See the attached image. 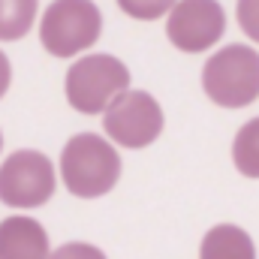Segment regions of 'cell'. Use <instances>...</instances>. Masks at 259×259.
Here are the masks:
<instances>
[{
  "mask_svg": "<svg viewBox=\"0 0 259 259\" xmlns=\"http://www.w3.org/2000/svg\"><path fill=\"white\" fill-rule=\"evenodd\" d=\"M103 33V12L94 0H52L39 18V42L52 58H75Z\"/></svg>",
  "mask_w": 259,
  "mask_h": 259,
  "instance_id": "277c9868",
  "label": "cell"
},
{
  "mask_svg": "<svg viewBox=\"0 0 259 259\" xmlns=\"http://www.w3.org/2000/svg\"><path fill=\"white\" fill-rule=\"evenodd\" d=\"M226 33V12L217 0H178L166 18L169 42L184 55L214 49Z\"/></svg>",
  "mask_w": 259,
  "mask_h": 259,
  "instance_id": "52a82bcc",
  "label": "cell"
},
{
  "mask_svg": "<svg viewBox=\"0 0 259 259\" xmlns=\"http://www.w3.org/2000/svg\"><path fill=\"white\" fill-rule=\"evenodd\" d=\"M178 0H118L121 12H127L136 21H157L163 15H169V9Z\"/></svg>",
  "mask_w": 259,
  "mask_h": 259,
  "instance_id": "7c38bea8",
  "label": "cell"
},
{
  "mask_svg": "<svg viewBox=\"0 0 259 259\" xmlns=\"http://www.w3.org/2000/svg\"><path fill=\"white\" fill-rule=\"evenodd\" d=\"M64 91L75 112L100 115L130 91V69L115 55H81L66 69Z\"/></svg>",
  "mask_w": 259,
  "mask_h": 259,
  "instance_id": "3957f363",
  "label": "cell"
},
{
  "mask_svg": "<svg viewBox=\"0 0 259 259\" xmlns=\"http://www.w3.org/2000/svg\"><path fill=\"white\" fill-rule=\"evenodd\" d=\"M55 187L58 175L42 151H15L0 163V202L9 208H39Z\"/></svg>",
  "mask_w": 259,
  "mask_h": 259,
  "instance_id": "5b68a950",
  "label": "cell"
},
{
  "mask_svg": "<svg viewBox=\"0 0 259 259\" xmlns=\"http://www.w3.org/2000/svg\"><path fill=\"white\" fill-rule=\"evenodd\" d=\"M61 178L78 199H100L121 178V157L112 142L97 133L72 136L61 151Z\"/></svg>",
  "mask_w": 259,
  "mask_h": 259,
  "instance_id": "6da1fadb",
  "label": "cell"
},
{
  "mask_svg": "<svg viewBox=\"0 0 259 259\" xmlns=\"http://www.w3.org/2000/svg\"><path fill=\"white\" fill-rule=\"evenodd\" d=\"M0 151H3V133H0Z\"/></svg>",
  "mask_w": 259,
  "mask_h": 259,
  "instance_id": "2e32d148",
  "label": "cell"
},
{
  "mask_svg": "<svg viewBox=\"0 0 259 259\" xmlns=\"http://www.w3.org/2000/svg\"><path fill=\"white\" fill-rule=\"evenodd\" d=\"M9 81H12V66H9V58L0 52V97L9 91Z\"/></svg>",
  "mask_w": 259,
  "mask_h": 259,
  "instance_id": "9a60e30c",
  "label": "cell"
},
{
  "mask_svg": "<svg viewBox=\"0 0 259 259\" xmlns=\"http://www.w3.org/2000/svg\"><path fill=\"white\" fill-rule=\"evenodd\" d=\"M202 91L223 109H244L259 100V52L232 42L202 66Z\"/></svg>",
  "mask_w": 259,
  "mask_h": 259,
  "instance_id": "7a4b0ae2",
  "label": "cell"
},
{
  "mask_svg": "<svg viewBox=\"0 0 259 259\" xmlns=\"http://www.w3.org/2000/svg\"><path fill=\"white\" fill-rule=\"evenodd\" d=\"M103 130L115 145L142 151V148H148L160 139L163 109L148 91H133L130 88L103 112Z\"/></svg>",
  "mask_w": 259,
  "mask_h": 259,
  "instance_id": "8992f818",
  "label": "cell"
},
{
  "mask_svg": "<svg viewBox=\"0 0 259 259\" xmlns=\"http://www.w3.org/2000/svg\"><path fill=\"white\" fill-rule=\"evenodd\" d=\"M49 232L39 220L12 214L0 220V259H49Z\"/></svg>",
  "mask_w": 259,
  "mask_h": 259,
  "instance_id": "ba28073f",
  "label": "cell"
},
{
  "mask_svg": "<svg viewBox=\"0 0 259 259\" xmlns=\"http://www.w3.org/2000/svg\"><path fill=\"white\" fill-rule=\"evenodd\" d=\"M39 0H0V42L24 39L36 21Z\"/></svg>",
  "mask_w": 259,
  "mask_h": 259,
  "instance_id": "30bf717a",
  "label": "cell"
},
{
  "mask_svg": "<svg viewBox=\"0 0 259 259\" xmlns=\"http://www.w3.org/2000/svg\"><path fill=\"white\" fill-rule=\"evenodd\" d=\"M49 259H106V253L88 241H66L64 247H58Z\"/></svg>",
  "mask_w": 259,
  "mask_h": 259,
  "instance_id": "5bb4252c",
  "label": "cell"
},
{
  "mask_svg": "<svg viewBox=\"0 0 259 259\" xmlns=\"http://www.w3.org/2000/svg\"><path fill=\"white\" fill-rule=\"evenodd\" d=\"M235 18H238V27L259 46V0H238Z\"/></svg>",
  "mask_w": 259,
  "mask_h": 259,
  "instance_id": "4fadbf2b",
  "label": "cell"
},
{
  "mask_svg": "<svg viewBox=\"0 0 259 259\" xmlns=\"http://www.w3.org/2000/svg\"><path fill=\"white\" fill-rule=\"evenodd\" d=\"M232 163L244 178H259V118H250L235 133Z\"/></svg>",
  "mask_w": 259,
  "mask_h": 259,
  "instance_id": "8fae6325",
  "label": "cell"
},
{
  "mask_svg": "<svg viewBox=\"0 0 259 259\" xmlns=\"http://www.w3.org/2000/svg\"><path fill=\"white\" fill-rule=\"evenodd\" d=\"M199 259H256V247H253V238L241 226L220 223L205 232Z\"/></svg>",
  "mask_w": 259,
  "mask_h": 259,
  "instance_id": "9c48e42d",
  "label": "cell"
}]
</instances>
